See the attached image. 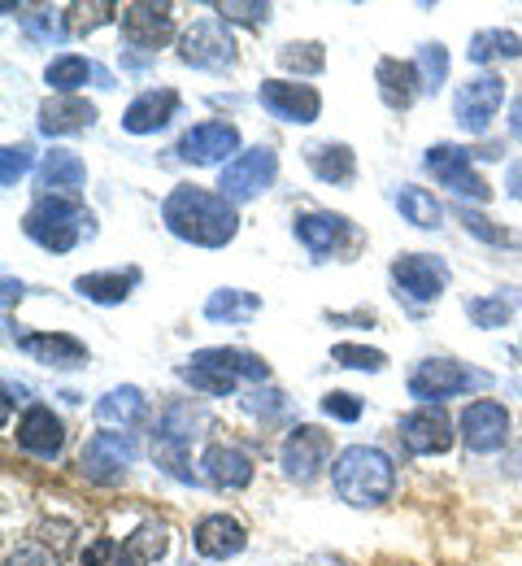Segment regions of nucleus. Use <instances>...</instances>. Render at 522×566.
<instances>
[{"label":"nucleus","mask_w":522,"mask_h":566,"mask_svg":"<svg viewBox=\"0 0 522 566\" xmlns=\"http://www.w3.org/2000/svg\"><path fill=\"white\" fill-rule=\"evenodd\" d=\"M297 235L309 253L331 258V253H340V249L353 240V227H349V218H344V213L313 210V213H300L297 218Z\"/></svg>","instance_id":"nucleus-20"},{"label":"nucleus","mask_w":522,"mask_h":566,"mask_svg":"<svg viewBox=\"0 0 522 566\" xmlns=\"http://www.w3.org/2000/svg\"><path fill=\"white\" fill-rule=\"evenodd\" d=\"M18 444H22L31 458L53 462V458L62 453V444H66V427H62V419H57L49 406H31V410L22 415V423H18Z\"/></svg>","instance_id":"nucleus-19"},{"label":"nucleus","mask_w":522,"mask_h":566,"mask_svg":"<svg viewBox=\"0 0 522 566\" xmlns=\"http://www.w3.org/2000/svg\"><path fill=\"white\" fill-rule=\"evenodd\" d=\"M26 170H31V144H9L4 148V166H0V184L13 188Z\"/></svg>","instance_id":"nucleus-41"},{"label":"nucleus","mask_w":522,"mask_h":566,"mask_svg":"<svg viewBox=\"0 0 522 566\" xmlns=\"http://www.w3.org/2000/svg\"><path fill=\"white\" fill-rule=\"evenodd\" d=\"M257 314H262V296L257 292H244V287H219L205 301V318L210 323H248Z\"/></svg>","instance_id":"nucleus-29"},{"label":"nucleus","mask_w":522,"mask_h":566,"mask_svg":"<svg viewBox=\"0 0 522 566\" xmlns=\"http://www.w3.org/2000/svg\"><path fill=\"white\" fill-rule=\"evenodd\" d=\"M49 87L53 92H62V96H75L78 87H87V78H96V66L87 62V57H75V53H62V57H53L49 62Z\"/></svg>","instance_id":"nucleus-32"},{"label":"nucleus","mask_w":522,"mask_h":566,"mask_svg":"<svg viewBox=\"0 0 522 566\" xmlns=\"http://www.w3.org/2000/svg\"><path fill=\"white\" fill-rule=\"evenodd\" d=\"M179 379L192 384L196 392L231 397L239 384H266L270 366L244 349H201L196 357H188V366H179Z\"/></svg>","instance_id":"nucleus-2"},{"label":"nucleus","mask_w":522,"mask_h":566,"mask_svg":"<svg viewBox=\"0 0 522 566\" xmlns=\"http://www.w3.org/2000/svg\"><path fill=\"white\" fill-rule=\"evenodd\" d=\"M275 175H279V157H275V148L257 144V148L239 153L235 161H226L223 179H219V192H223L231 206H244V201L262 197V192L275 184Z\"/></svg>","instance_id":"nucleus-6"},{"label":"nucleus","mask_w":522,"mask_h":566,"mask_svg":"<svg viewBox=\"0 0 522 566\" xmlns=\"http://www.w3.org/2000/svg\"><path fill=\"white\" fill-rule=\"evenodd\" d=\"M4 566H49V558L40 554V549H31V545H22L18 554H9V563Z\"/></svg>","instance_id":"nucleus-45"},{"label":"nucleus","mask_w":522,"mask_h":566,"mask_svg":"<svg viewBox=\"0 0 522 566\" xmlns=\"http://www.w3.org/2000/svg\"><path fill=\"white\" fill-rule=\"evenodd\" d=\"M401 440H405V449L409 453H418V458H432V453H445L448 444H452V423H448L445 410H436V406H423V410H409L405 419H401Z\"/></svg>","instance_id":"nucleus-15"},{"label":"nucleus","mask_w":522,"mask_h":566,"mask_svg":"<svg viewBox=\"0 0 522 566\" xmlns=\"http://www.w3.org/2000/svg\"><path fill=\"white\" fill-rule=\"evenodd\" d=\"M279 66L284 71H297V74H318L327 66V53H322V44H284L279 49Z\"/></svg>","instance_id":"nucleus-37"},{"label":"nucleus","mask_w":522,"mask_h":566,"mask_svg":"<svg viewBox=\"0 0 522 566\" xmlns=\"http://www.w3.org/2000/svg\"><path fill=\"white\" fill-rule=\"evenodd\" d=\"M461 436H466V449L475 453H492L510 440V415L501 401H470L466 415H461Z\"/></svg>","instance_id":"nucleus-14"},{"label":"nucleus","mask_w":522,"mask_h":566,"mask_svg":"<svg viewBox=\"0 0 522 566\" xmlns=\"http://www.w3.org/2000/svg\"><path fill=\"white\" fill-rule=\"evenodd\" d=\"M87 184V166H83V157L71 153V148H53L49 157H44V166H40V188H44V197H71L78 201V188Z\"/></svg>","instance_id":"nucleus-24"},{"label":"nucleus","mask_w":522,"mask_h":566,"mask_svg":"<svg viewBox=\"0 0 522 566\" xmlns=\"http://www.w3.org/2000/svg\"><path fill=\"white\" fill-rule=\"evenodd\" d=\"M13 340L26 357H35L44 366H57V370H75L87 361V345L66 336V332H18Z\"/></svg>","instance_id":"nucleus-17"},{"label":"nucleus","mask_w":522,"mask_h":566,"mask_svg":"<svg viewBox=\"0 0 522 566\" xmlns=\"http://www.w3.org/2000/svg\"><path fill=\"white\" fill-rule=\"evenodd\" d=\"M427 170L452 188L457 197H470V201H488L492 197V188L475 175V157H470V148H457V144H436V148H427Z\"/></svg>","instance_id":"nucleus-10"},{"label":"nucleus","mask_w":522,"mask_h":566,"mask_svg":"<svg viewBox=\"0 0 522 566\" xmlns=\"http://www.w3.org/2000/svg\"><path fill=\"white\" fill-rule=\"evenodd\" d=\"M309 566H349V563H344V558H331V554H318Z\"/></svg>","instance_id":"nucleus-48"},{"label":"nucleus","mask_w":522,"mask_h":566,"mask_svg":"<svg viewBox=\"0 0 522 566\" xmlns=\"http://www.w3.org/2000/svg\"><path fill=\"white\" fill-rule=\"evenodd\" d=\"M510 132H514V136L522 140V96L514 101V109H510Z\"/></svg>","instance_id":"nucleus-47"},{"label":"nucleus","mask_w":522,"mask_h":566,"mask_svg":"<svg viewBox=\"0 0 522 566\" xmlns=\"http://www.w3.org/2000/svg\"><path fill=\"white\" fill-rule=\"evenodd\" d=\"M174 35L170 4H127L122 9V40L131 49H161Z\"/></svg>","instance_id":"nucleus-18"},{"label":"nucleus","mask_w":522,"mask_h":566,"mask_svg":"<svg viewBox=\"0 0 522 566\" xmlns=\"http://www.w3.org/2000/svg\"><path fill=\"white\" fill-rule=\"evenodd\" d=\"M22 231L49 249V253H71L83 235H92V213L83 210V201H71V197H40L26 218H22Z\"/></svg>","instance_id":"nucleus-4"},{"label":"nucleus","mask_w":522,"mask_h":566,"mask_svg":"<svg viewBox=\"0 0 522 566\" xmlns=\"http://www.w3.org/2000/svg\"><path fill=\"white\" fill-rule=\"evenodd\" d=\"M201 467H205L210 484H219V489H244L253 480V458L244 449H235V444H223V440L205 449Z\"/></svg>","instance_id":"nucleus-25"},{"label":"nucleus","mask_w":522,"mask_h":566,"mask_svg":"<svg viewBox=\"0 0 522 566\" xmlns=\"http://www.w3.org/2000/svg\"><path fill=\"white\" fill-rule=\"evenodd\" d=\"M501 101H505V83H501L497 74H479V78H470V83L457 92V101H452L457 127L470 132V136H483V132L492 127Z\"/></svg>","instance_id":"nucleus-8"},{"label":"nucleus","mask_w":522,"mask_h":566,"mask_svg":"<svg viewBox=\"0 0 522 566\" xmlns=\"http://www.w3.org/2000/svg\"><path fill=\"white\" fill-rule=\"evenodd\" d=\"M161 222L170 227V235L201 244V249H223L239 231V213L223 192H205V188H174L161 201Z\"/></svg>","instance_id":"nucleus-1"},{"label":"nucleus","mask_w":522,"mask_h":566,"mask_svg":"<svg viewBox=\"0 0 522 566\" xmlns=\"http://www.w3.org/2000/svg\"><path fill=\"white\" fill-rule=\"evenodd\" d=\"M331 361H340L349 370H383L387 366V357L379 354V349H362V345H335Z\"/></svg>","instance_id":"nucleus-40"},{"label":"nucleus","mask_w":522,"mask_h":566,"mask_svg":"<svg viewBox=\"0 0 522 566\" xmlns=\"http://www.w3.org/2000/svg\"><path fill=\"white\" fill-rule=\"evenodd\" d=\"M392 280L409 301H436L448 283V266L440 258H427V253H405L392 262Z\"/></svg>","instance_id":"nucleus-13"},{"label":"nucleus","mask_w":522,"mask_h":566,"mask_svg":"<svg viewBox=\"0 0 522 566\" xmlns=\"http://www.w3.org/2000/svg\"><path fill=\"white\" fill-rule=\"evenodd\" d=\"M466 314L475 327H505L514 318V305L505 296H470L466 301Z\"/></svg>","instance_id":"nucleus-36"},{"label":"nucleus","mask_w":522,"mask_h":566,"mask_svg":"<svg viewBox=\"0 0 522 566\" xmlns=\"http://www.w3.org/2000/svg\"><path fill=\"white\" fill-rule=\"evenodd\" d=\"M136 283H140V271L127 266V271H105V275H78L75 292L87 296V301H96V305H118V301L131 296Z\"/></svg>","instance_id":"nucleus-28"},{"label":"nucleus","mask_w":522,"mask_h":566,"mask_svg":"<svg viewBox=\"0 0 522 566\" xmlns=\"http://www.w3.org/2000/svg\"><path fill=\"white\" fill-rule=\"evenodd\" d=\"M114 13H122V9L109 4V0H92V4H71L62 18H66V31L71 35H87V31L105 27V22H114Z\"/></svg>","instance_id":"nucleus-34"},{"label":"nucleus","mask_w":522,"mask_h":566,"mask_svg":"<svg viewBox=\"0 0 522 566\" xmlns=\"http://www.w3.org/2000/svg\"><path fill=\"white\" fill-rule=\"evenodd\" d=\"M214 9L223 13V22L235 18V22H253V27H257V22H266V18H270V4H239V0H223V4H214Z\"/></svg>","instance_id":"nucleus-43"},{"label":"nucleus","mask_w":522,"mask_h":566,"mask_svg":"<svg viewBox=\"0 0 522 566\" xmlns=\"http://www.w3.org/2000/svg\"><path fill=\"white\" fill-rule=\"evenodd\" d=\"M127 549L140 558V566L161 563V558H166V549H170V527H166V523H145V527L127 541Z\"/></svg>","instance_id":"nucleus-35"},{"label":"nucleus","mask_w":522,"mask_h":566,"mask_svg":"<svg viewBox=\"0 0 522 566\" xmlns=\"http://www.w3.org/2000/svg\"><path fill=\"white\" fill-rule=\"evenodd\" d=\"M322 415H331V419H340V423H358V419H362V401H358L353 392H327V397H322Z\"/></svg>","instance_id":"nucleus-42"},{"label":"nucleus","mask_w":522,"mask_h":566,"mask_svg":"<svg viewBox=\"0 0 522 566\" xmlns=\"http://www.w3.org/2000/svg\"><path fill=\"white\" fill-rule=\"evenodd\" d=\"M505 188H510V197H514V201H522V161H514V166H510Z\"/></svg>","instance_id":"nucleus-46"},{"label":"nucleus","mask_w":522,"mask_h":566,"mask_svg":"<svg viewBox=\"0 0 522 566\" xmlns=\"http://www.w3.org/2000/svg\"><path fill=\"white\" fill-rule=\"evenodd\" d=\"M262 105L275 114V118H284V123H313L318 114H322V96L309 87V83H288V78H270V83H262Z\"/></svg>","instance_id":"nucleus-12"},{"label":"nucleus","mask_w":522,"mask_h":566,"mask_svg":"<svg viewBox=\"0 0 522 566\" xmlns=\"http://www.w3.org/2000/svg\"><path fill=\"white\" fill-rule=\"evenodd\" d=\"M136 462V440L127 431H96L83 453H78V471L96 484H114L127 475V467Z\"/></svg>","instance_id":"nucleus-7"},{"label":"nucleus","mask_w":522,"mask_h":566,"mask_svg":"<svg viewBox=\"0 0 522 566\" xmlns=\"http://www.w3.org/2000/svg\"><path fill=\"white\" fill-rule=\"evenodd\" d=\"M418 71H423V83L427 92H440L448 83V53L445 44H423L418 49Z\"/></svg>","instance_id":"nucleus-38"},{"label":"nucleus","mask_w":522,"mask_h":566,"mask_svg":"<svg viewBox=\"0 0 522 566\" xmlns=\"http://www.w3.org/2000/svg\"><path fill=\"white\" fill-rule=\"evenodd\" d=\"M83 566H140L131 549H122L118 541H96L83 549Z\"/></svg>","instance_id":"nucleus-39"},{"label":"nucleus","mask_w":522,"mask_h":566,"mask_svg":"<svg viewBox=\"0 0 522 566\" xmlns=\"http://www.w3.org/2000/svg\"><path fill=\"white\" fill-rule=\"evenodd\" d=\"M466 57L475 62V66H488V62H497V57H522V40L514 31H501V27H492V31H479V35H470V49H466Z\"/></svg>","instance_id":"nucleus-31"},{"label":"nucleus","mask_w":522,"mask_h":566,"mask_svg":"<svg viewBox=\"0 0 522 566\" xmlns=\"http://www.w3.org/2000/svg\"><path fill=\"white\" fill-rule=\"evenodd\" d=\"M305 161H309V170L322 179V184H353V175H358V157H353V148L349 144H309L305 148Z\"/></svg>","instance_id":"nucleus-27"},{"label":"nucleus","mask_w":522,"mask_h":566,"mask_svg":"<svg viewBox=\"0 0 522 566\" xmlns=\"http://www.w3.org/2000/svg\"><path fill=\"white\" fill-rule=\"evenodd\" d=\"M174 109H179V92H174V87H152V92H140V96L127 105L122 127H127L131 136H152V132H161V127L174 118Z\"/></svg>","instance_id":"nucleus-22"},{"label":"nucleus","mask_w":522,"mask_h":566,"mask_svg":"<svg viewBox=\"0 0 522 566\" xmlns=\"http://www.w3.org/2000/svg\"><path fill=\"white\" fill-rule=\"evenodd\" d=\"M470 388H492V375H483V370H470V366H461V361H448V357H432V361H423L414 375H409V397H418V401H448V397H461V392H470Z\"/></svg>","instance_id":"nucleus-5"},{"label":"nucleus","mask_w":522,"mask_h":566,"mask_svg":"<svg viewBox=\"0 0 522 566\" xmlns=\"http://www.w3.org/2000/svg\"><path fill=\"white\" fill-rule=\"evenodd\" d=\"M96 123V105H87L83 96H53L40 109V132L44 136H71Z\"/></svg>","instance_id":"nucleus-26"},{"label":"nucleus","mask_w":522,"mask_h":566,"mask_svg":"<svg viewBox=\"0 0 522 566\" xmlns=\"http://www.w3.org/2000/svg\"><path fill=\"white\" fill-rule=\"evenodd\" d=\"M192 545H196V554H201V558L226 563V558L244 554V545H248V532H244V527H239L231 514H210V518H201V523H196V532H192Z\"/></svg>","instance_id":"nucleus-21"},{"label":"nucleus","mask_w":522,"mask_h":566,"mask_svg":"<svg viewBox=\"0 0 522 566\" xmlns=\"http://www.w3.org/2000/svg\"><path fill=\"white\" fill-rule=\"evenodd\" d=\"M379 92H383V105L387 109H409L414 101H418V92H427V83H423V71L414 66V62H396V57H383L379 62Z\"/></svg>","instance_id":"nucleus-23"},{"label":"nucleus","mask_w":522,"mask_h":566,"mask_svg":"<svg viewBox=\"0 0 522 566\" xmlns=\"http://www.w3.org/2000/svg\"><path fill=\"white\" fill-rule=\"evenodd\" d=\"M396 210H401L405 222H414V227H423V231H436L440 218H445L440 201H436L427 188H401V192H396Z\"/></svg>","instance_id":"nucleus-33"},{"label":"nucleus","mask_w":522,"mask_h":566,"mask_svg":"<svg viewBox=\"0 0 522 566\" xmlns=\"http://www.w3.org/2000/svg\"><path fill=\"white\" fill-rule=\"evenodd\" d=\"M145 415V392L140 388H114V392H105L100 401H96V423L105 427H127L136 423Z\"/></svg>","instance_id":"nucleus-30"},{"label":"nucleus","mask_w":522,"mask_h":566,"mask_svg":"<svg viewBox=\"0 0 522 566\" xmlns=\"http://www.w3.org/2000/svg\"><path fill=\"white\" fill-rule=\"evenodd\" d=\"M331 480H335V493L344 496L349 505H362V510H366V505H383V501L392 496L396 471H392V462H387L383 449H374V444H353V449L340 453Z\"/></svg>","instance_id":"nucleus-3"},{"label":"nucleus","mask_w":522,"mask_h":566,"mask_svg":"<svg viewBox=\"0 0 522 566\" xmlns=\"http://www.w3.org/2000/svg\"><path fill=\"white\" fill-rule=\"evenodd\" d=\"M284 471L297 480V484H309L318 471H322V462L331 458V436L327 431H318V427L300 423L292 427V436L284 440Z\"/></svg>","instance_id":"nucleus-11"},{"label":"nucleus","mask_w":522,"mask_h":566,"mask_svg":"<svg viewBox=\"0 0 522 566\" xmlns=\"http://www.w3.org/2000/svg\"><path fill=\"white\" fill-rule=\"evenodd\" d=\"M461 222H466V231H475L479 240H488V244H519V235H505V231H497L483 213H470V210H461Z\"/></svg>","instance_id":"nucleus-44"},{"label":"nucleus","mask_w":522,"mask_h":566,"mask_svg":"<svg viewBox=\"0 0 522 566\" xmlns=\"http://www.w3.org/2000/svg\"><path fill=\"white\" fill-rule=\"evenodd\" d=\"M239 148V132L231 123H196L183 140H179V157L192 166H219ZM235 161V157H231Z\"/></svg>","instance_id":"nucleus-16"},{"label":"nucleus","mask_w":522,"mask_h":566,"mask_svg":"<svg viewBox=\"0 0 522 566\" xmlns=\"http://www.w3.org/2000/svg\"><path fill=\"white\" fill-rule=\"evenodd\" d=\"M179 57L196 71H226L235 62V40L226 31L223 18H205V22H192V31L183 35V49Z\"/></svg>","instance_id":"nucleus-9"}]
</instances>
